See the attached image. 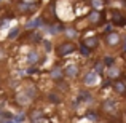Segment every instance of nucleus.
I'll return each instance as SVG.
<instances>
[{"label": "nucleus", "instance_id": "obj_1", "mask_svg": "<svg viewBox=\"0 0 126 123\" xmlns=\"http://www.w3.org/2000/svg\"><path fill=\"white\" fill-rule=\"evenodd\" d=\"M77 50H78V46L75 45V42H72V40H62V42H59L58 45L54 46V54L58 56V58H65V56L75 53Z\"/></svg>", "mask_w": 126, "mask_h": 123}, {"label": "nucleus", "instance_id": "obj_2", "mask_svg": "<svg viewBox=\"0 0 126 123\" xmlns=\"http://www.w3.org/2000/svg\"><path fill=\"white\" fill-rule=\"evenodd\" d=\"M99 112L102 115H105V117H113L118 112V102L115 99H110V98L104 99L101 102V105H99Z\"/></svg>", "mask_w": 126, "mask_h": 123}, {"label": "nucleus", "instance_id": "obj_3", "mask_svg": "<svg viewBox=\"0 0 126 123\" xmlns=\"http://www.w3.org/2000/svg\"><path fill=\"white\" fill-rule=\"evenodd\" d=\"M26 118L29 123H43L46 120V115L40 107H29L26 112Z\"/></svg>", "mask_w": 126, "mask_h": 123}, {"label": "nucleus", "instance_id": "obj_4", "mask_svg": "<svg viewBox=\"0 0 126 123\" xmlns=\"http://www.w3.org/2000/svg\"><path fill=\"white\" fill-rule=\"evenodd\" d=\"M109 19H110L112 24L117 26V27H123V26H126V16L120 11V10H115V8L109 10Z\"/></svg>", "mask_w": 126, "mask_h": 123}, {"label": "nucleus", "instance_id": "obj_5", "mask_svg": "<svg viewBox=\"0 0 126 123\" xmlns=\"http://www.w3.org/2000/svg\"><path fill=\"white\" fill-rule=\"evenodd\" d=\"M105 46L107 48H118V46L121 45V35L118 34V32H113V31H109L105 32Z\"/></svg>", "mask_w": 126, "mask_h": 123}, {"label": "nucleus", "instance_id": "obj_6", "mask_svg": "<svg viewBox=\"0 0 126 123\" xmlns=\"http://www.w3.org/2000/svg\"><path fill=\"white\" fill-rule=\"evenodd\" d=\"M86 19H88V22L91 26H94V27H101L105 22V16L102 15L101 11H97V10H93V11L86 16Z\"/></svg>", "mask_w": 126, "mask_h": 123}, {"label": "nucleus", "instance_id": "obj_7", "mask_svg": "<svg viewBox=\"0 0 126 123\" xmlns=\"http://www.w3.org/2000/svg\"><path fill=\"white\" fill-rule=\"evenodd\" d=\"M38 3H26V2H18L16 3V11L19 15H24V16H31L32 13L37 10Z\"/></svg>", "mask_w": 126, "mask_h": 123}, {"label": "nucleus", "instance_id": "obj_8", "mask_svg": "<svg viewBox=\"0 0 126 123\" xmlns=\"http://www.w3.org/2000/svg\"><path fill=\"white\" fill-rule=\"evenodd\" d=\"M105 77H107L109 82H117V80H120V77H121V69L118 67V66H115V64L109 66V67L105 69Z\"/></svg>", "mask_w": 126, "mask_h": 123}, {"label": "nucleus", "instance_id": "obj_9", "mask_svg": "<svg viewBox=\"0 0 126 123\" xmlns=\"http://www.w3.org/2000/svg\"><path fill=\"white\" fill-rule=\"evenodd\" d=\"M32 102H34V101H32L24 91L16 93V94H15V104L18 105V107H31Z\"/></svg>", "mask_w": 126, "mask_h": 123}, {"label": "nucleus", "instance_id": "obj_10", "mask_svg": "<svg viewBox=\"0 0 126 123\" xmlns=\"http://www.w3.org/2000/svg\"><path fill=\"white\" fill-rule=\"evenodd\" d=\"M80 45H81V46H85V48H88L89 51H94L96 48H99V45H101V40H99L97 35H91V37L83 38Z\"/></svg>", "mask_w": 126, "mask_h": 123}, {"label": "nucleus", "instance_id": "obj_11", "mask_svg": "<svg viewBox=\"0 0 126 123\" xmlns=\"http://www.w3.org/2000/svg\"><path fill=\"white\" fill-rule=\"evenodd\" d=\"M97 82H99V75L96 74L94 70H88L83 77H81V83H83L85 86H94V85H97Z\"/></svg>", "mask_w": 126, "mask_h": 123}, {"label": "nucleus", "instance_id": "obj_12", "mask_svg": "<svg viewBox=\"0 0 126 123\" xmlns=\"http://www.w3.org/2000/svg\"><path fill=\"white\" fill-rule=\"evenodd\" d=\"M64 69V77L69 78V80H74V78L78 77V74H80V67H78L77 64H67Z\"/></svg>", "mask_w": 126, "mask_h": 123}, {"label": "nucleus", "instance_id": "obj_13", "mask_svg": "<svg viewBox=\"0 0 126 123\" xmlns=\"http://www.w3.org/2000/svg\"><path fill=\"white\" fill-rule=\"evenodd\" d=\"M112 89L117 93L118 96L121 98H126V85L123 80H117V82H112Z\"/></svg>", "mask_w": 126, "mask_h": 123}, {"label": "nucleus", "instance_id": "obj_14", "mask_svg": "<svg viewBox=\"0 0 126 123\" xmlns=\"http://www.w3.org/2000/svg\"><path fill=\"white\" fill-rule=\"evenodd\" d=\"M46 101L51 102V104H61V102H62V93L58 91V89L49 91L48 94H46Z\"/></svg>", "mask_w": 126, "mask_h": 123}, {"label": "nucleus", "instance_id": "obj_15", "mask_svg": "<svg viewBox=\"0 0 126 123\" xmlns=\"http://www.w3.org/2000/svg\"><path fill=\"white\" fill-rule=\"evenodd\" d=\"M26 61H27L29 66H35L40 62V53L37 51V50H31V51L27 53V56H26Z\"/></svg>", "mask_w": 126, "mask_h": 123}, {"label": "nucleus", "instance_id": "obj_16", "mask_svg": "<svg viewBox=\"0 0 126 123\" xmlns=\"http://www.w3.org/2000/svg\"><path fill=\"white\" fill-rule=\"evenodd\" d=\"M49 75H51V78H53V82H54V83H58V82H61V80H65V77H64V69L58 67V66L51 69Z\"/></svg>", "mask_w": 126, "mask_h": 123}, {"label": "nucleus", "instance_id": "obj_17", "mask_svg": "<svg viewBox=\"0 0 126 123\" xmlns=\"http://www.w3.org/2000/svg\"><path fill=\"white\" fill-rule=\"evenodd\" d=\"M26 42L31 43V45H37V43L42 42V35L38 34L37 31H29L27 32V37H26Z\"/></svg>", "mask_w": 126, "mask_h": 123}, {"label": "nucleus", "instance_id": "obj_18", "mask_svg": "<svg viewBox=\"0 0 126 123\" xmlns=\"http://www.w3.org/2000/svg\"><path fill=\"white\" fill-rule=\"evenodd\" d=\"M64 35H65V40H72L74 42L75 38L78 37V31L75 27H64Z\"/></svg>", "mask_w": 126, "mask_h": 123}, {"label": "nucleus", "instance_id": "obj_19", "mask_svg": "<svg viewBox=\"0 0 126 123\" xmlns=\"http://www.w3.org/2000/svg\"><path fill=\"white\" fill-rule=\"evenodd\" d=\"M93 69H94V72H96L97 75H102V74H104V70L107 69V66H105L104 59H99V61H96V62H94Z\"/></svg>", "mask_w": 126, "mask_h": 123}, {"label": "nucleus", "instance_id": "obj_20", "mask_svg": "<svg viewBox=\"0 0 126 123\" xmlns=\"http://www.w3.org/2000/svg\"><path fill=\"white\" fill-rule=\"evenodd\" d=\"M24 93L32 99V101H35V99H37V94H38V89H37V86L29 85V86H26V88H24Z\"/></svg>", "mask_w": 126, "mask_h": 123}, {"label": "nucleus", "instance_id": "obj_21", "mask_svg": "<svg viewBox=\"0 0 126 123\" xmlns=\"http://www.w3.org/2000/svg\"><path fill=\"white\" fill-rule=\"evenodd\" d=\"M86 117H88V118H89V120H91L93 123H99V122L102 120V118H101V112L97 114V112H94V110H88Z\"/></svg>", "mask_w": 126, "mask_h": 123}, {"label": "nucleus", "instance_id": "obj_22", "mask_svg": "<svg viewBox=\"0 0 126 123\" xmlns=\"http://www.w3.org/2000/svg\"><path fill=\"white\" fill-rule=\"evenodd\" d=\"M89 5H91L94 10L101 11V8H104V6H105V0H89Z\"/></svg>", "mask_w": 126, "mask_h": 123}, {"label": "nucleus", "instance_id": "obj_23", "mask_svg": "<svg viewBox=\"0 0 126 123\" xmlns=\"http://www.w3.org/2000/svg\"><path fill=\"white\" fill-rule=\"evenodd\" d=\"M54 86H56V89H58V91H61V93H62V94H64V93L69 89V83L65 82V80H61V82L54 83Z\"/></svg>", "mask_w": 126, "mask_h": 123}, {"label": "nucleus", "instance_id": "obj_24", "mask_svg": "<svg viewBox=\"0 0 126 123\" xmlns=\"http://www.w3.org/2000/svg\"><path fill=\"white\" fill-rule=\"evenodd\" d=\"M19 34H21V29L19 27H13V29H10V32H8V40H13V38H18L19 37Z\"/></svg>", "mask_w": 126, "mask_h": 123}, {"label": "nucleus", "instance_id": "obj_25", "mask_svg": "<svg viewBox=\"0 0 126 123\" xmlns=\"http://www.w3.org/2000/svg\"><path fill=\"white\" fill-rule=\"evenodd\" d=\"M6 59H8V51H6L5 45H2V43H0V64H2V62H5Z\"/></svg>", "mask_w": 126, "mask_h": 123}, {"label": "nucleus", "instance_id": "obj_26", "mask_svg": "<svg viewBox=\"0 0 126 123\" xmlns=\"http://www.w3.org/2000/svg\"><path fill=\"white\" fill-rule=\"evenodd\" d=\"M42 43H43V48H45L46 51H49V50H51V45H49V42H48V40H43Z\"/></svg>", "mask_w": 126, "mask_h": 123}, {"label": "nucleus", "instance_id": "obj_27", "mask_svg": "<svg viewBox=\"0 0 126 123\" xmlns=\"http://www.w3.org/2000/svg\"><path fill=\"white\" fill-rule=\"evenodd\" d=\"M123 50H125V53H126V42H125V45H123Z\"/></svg>", "mask_w": 126, "mask_h": 123}, {"label": "nucleus", "instance_id": "obj_28", "mask_svg": "<svg viewBox=\"0 0 126 123\" xmlns=\"http://www.w3.org/2000/svg\"><path fill=\"white\" fill-rule=\"evenodd\" d=\"M123 120H125V123H126V114H125V115H123Z\"/></svg>", "mask_w": 126, "mask_h": 123}, {"label": "nucleus", "instance_id": "obj_29", "mask_svg": "<svg viewBox=\"0 0 126 123\" xmlns=\"http://www.w3.org/2000/svg\"><path fill=\"white\" fill-rule=\"evenodd\" d=\"M123 82H125V85H126V75H125V78H123Z\"/></svg>", "mask_w": 126, "mask_h": 123}, {"label": "nucleus", "instance_id": "obj_30", "mask_svg": "<svg viewBox=\"0 0 126 123\" xmlns=\"http://www.w3.org/2000/svg\"><path fill=\"white\" fill-rule=\"evenodd\" d=\"M0 82H2V78H0Z\"/></svg>", "mask_w": 126, "mask_h": 123}]
</instances>
